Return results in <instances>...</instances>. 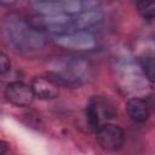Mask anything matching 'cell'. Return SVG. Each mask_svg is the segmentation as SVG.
<instances>
[{
  "mask_svg": "<svg viewBox=\"0 0 155 155\" xmlns=\"http://www.w3.org/2000/svg\"><path fill=\"white\" fill-rule=\"evenodd\" d=\"M53 42L59 47L70 51H92L97 47L98 42L93 33L84 31V30H75L68 34L53 36Z\"/></svg>",
  "mask_w": 155,
  "mask_h": 155,
  "instance_id": "277c9868",
  "label": "cell"
},
{
  "mask_svg": "<svg viewBox=\"0 0 155 155\" xmlns=\"http://www.w3.org/2000/svg\"><path fill=\"white\" fill-rule=\"evenodd\" d=\"M92 65L84 57L59 56L50 61L46 75L57 86L75 87L82 85L91 76Z\"/></svg>",
  "mask_w": 155,
  "mask_h": 155,
  "instance_id": "7a4b0ae2",
  "label": "cell"
},
{
  "mask_svg": "<svg viewBox=\"0 0 155 155\" xmlns=\"http://www.w3.org/2000/svg\"><path fill=\"white\" fill-rule=\"evenodd\" d=\"M126 111L130 119L138 124L145 122L150 116V110L147 102L138 97H132L126 102Z\"/></svg>",
  "mask_w": 155,
  "mask_h": 155,
  "instance_id": "9c48e42d",
  "label": "cell"
},
{
  "mask_svg": "<svg viewBox=\"0 0 155 155\" xmlns=\"http://www.w3.org/2000/svg\"><path fill=\"white\" fill-rule=\"evenodd\" d=\"M11 69V61L8 59V57L1 52L0 53V70H1V75H5L7 71H10Z\"/></svg>",
  "mask_w": 155,
  "mask_h": 155,
  "instance_id": "4fadbf2b",
  "label": "cell"
},
{
  "mask_svg": "<svg viewBox=\"0 0 155 155\" xmlns=\"http://www.w3.org/2000/svg\"><path fill=\"white\" fill-rule=\"evenodd\" d=\"M31 90L36 98L41 101L54 99L59 94V86L51 81L47 76H35L31 80Z\"/></svg>",
  "mask_w": 155,
  "mask_h": 155,
  "instance_id": "52a82bcc",
  "label": "cell"
},
{
  "mask_svg": "<svg viewBox=\"0 0 155 155\" xmlns=\"http://www.w3.org/2000/svg\"><path fill=\"white\" fill-rule=\"evenodd\" d=\"M103 22H104V15L99 10L85 11L82 13L74 16L75 30H84V31L93 33V30L102 27Z\"/></svg>",
  "mask_w": 155,
  "mask_h": 155,
  "instance_id": "ba28073f",
  "label": "cell"
},
{
  "mask_svg": "<svg viewBox=\"0 0 155 155\" xmlns=\"http://www.w3.org/2000/svg\"><path fill=\"white\" fill-rule=\"evenodd\" d=\"M85 116H86V122H87L90 130L96 133V131L101 127V115H99L94 97L88 99V102L85 107Z\"/></svg>",
  "mask_w": 155,
  "mask_h": 155,
  "instance_id": "8fae6325",
  "label": "cell"
},
{
  "mask_svg": "<svg viewBox=\"0 0 155 155\" xmlns=\"http://www.w3.org/2000/svg\"><path fill=\"white\" fill-rule=\"evenodd\" d=\"M96 140L105 151H117L125 143L124 130L115 124H102L96 131Z\"/></svg>",
  "mask_w": 155,
  "mask_h": 155,
  "instance_id": "5b68a950",
  "label": "cell"
},
{
  "mask_svg": "<svg viewBox=\"0 0 155 155\" xmlns=\"http://www.w3.org/2000/svg\"><path fill=\"white\" fill-rule=\"evenodd\" d=\"M138 65L144 78L155 85V52L145 51L138 57Z\"/></svg>",
  "mask_w": 155,
  "mask_h": 155,
  "instance_id": "30bf717a",
  "label": "cell"
},
{
  "mask_svg": "<svg viewBox=\"0 0 155 155\" xmlns=\"http://www.w3.org/2000/svg\"><path fill=\"white\" fill-rule=\"evenodd\" d=\"M148 97L149 98L145 101L147 102V105H148V108H149L150 111H154L155 113V93L154 94H150Z\"/></svg>",
  "mask_w": 155,
  "mask_h": 155,
  "instance_id": "5bb4252c",
  "label": "cell"
},
{
  "mask_svg": "<svg viewBox=\"0 0 155 155\" xmlns=\"http://www.w3.org/2000/svg\"><path fill=\"white\" fill-rule=\"evenodd\" d=\"M4 97L8 103L21 108L30 105L35 98L31 86L23 81L8 82L4 90Z\"/></svg>",
  "mask_w": 155,
  "mask_h": 155,
  "instance_id": "8992f818",
  "label": "cell"
},
{
  "mask_svg": "<svg viewBox=\"0 0 155 155\" xmlns=\"http://www.w3.org/2000/svg\"><path fill=\"white\" fill-rule=\"evenodd\" d=\"M98 1H80V0H45L31 1L30 6L40 16H54V15H69L75 16L85 11L99 10Z\"/></svg>",
  "mask_w": 155,
  "mask_h": 155,
  "instance_id": "3957f363",
  "label": "cell"
},
{
  "mask_svg": "<svg viewBox=\"0 0 155 155\" xmlns=\"http://www.w3.org/2000/svg\"><path fill=\"white\" fill-rule=\"evenodd\" d=\"M137 10L145 21L155 19V0L151 1H138Z\"/></svg>",
  "mask_w": 155,
  "mask_h": 155,
  "instance_id": "7c38bea8",
  "label": "cell"
},
{
  "mask_svg": "<svg viewBox=\"0 0 155 155\" xmlns=\"http://www.w3.org/2000/svg\"><path fill=\"white\" fill-rule=\"evenodd\" d=\"M4 42L15 52H35L45 47L47 36L17 12H8L1 19Z\"/></svg>",
  "mask_w": 155,
  "mask_h": 155,
  "instance_id": "6da1fadb",
  "label": "cell"
}]
</instances>
